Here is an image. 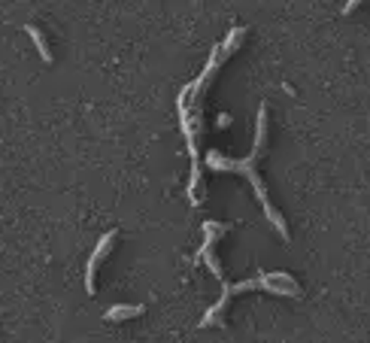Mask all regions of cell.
Masks as SVG:
<instances>
[{
	"label": "cell",
	"instance_id": "cell-1",
	"mask_svg": "<svg viewBox=\"0 0 370 343\" xmlns=\"http://www.w3.org/2000/svg\"><path fill=\"white\" fill-rule=\"evenodd\" d=\"M264 143H267V103H261L258 107V119H255V146H252V155L249 158H225L219 149H209L207 152V164L213 167V170H231V173H243L246 180L252 182L255 189V198H258V204L264 210V216L273 222V228L279 231V237H286L288 240V225L286 219L273 210V204L267 200V186H264L261 173H258V158L264 152Z\"/></svg>",
	"mask_w": 370,
	"mask_h": 343
},
{
	"label": "cell",
	"instance_id": "cell-2",
	"mask_svg": "<svg viewBox=\"0 0 370 343\" xmlns=\"http://www.w3.org/2000/svg\"><path fill=\"white\" fill-rule=\"evenodd\" d=\"M225 231H228V222H204V234H207V237H204V246H200V252H198V258L207 261L209 270H213V277L222 279V283H225V270H222V265H219L213 246H216V240H219V237H222Z\"/></svg>",
	"mask_w": 370,
	"mask_h": 343
},
{
	"label": "cell",
	"instance_id": "cell-3",
	"mask_svg": "<svg viewBox=\"0 0 370 343\" xmlns=\"http://www.w3.org/2000/svg\"><path fill=\"white\" fill-rule=\"evenodd\" d=\"M116 243V231H107L98 240V246H94V252H91V258H88V268H85V289H88V295H94V289H98V283H94V277H98V268H101V261L110 255V246Z\"/></svg>",
	"mask_w": 370,
	"mask_h": 343
},
{
	"label": "cell",
	"instance_id": "cell-4",
	"mask_svg": "<svg viewBox=\"0 0 370 343\" xmlns=\"http://www.w3.org/2000/svg\"><path fill=\"white\" fill-rule=\"evenodd\" d=\"M143 313V304H116L107 310V319L110 322H125V319H134V316Z\"/></svg>",
	"mask_w": 370,
	"mask_h": 343
},
{
	"label": "cell",
	"instance_id": "cell-5",
	"mask_svg": "<svg viewBox=\"0 0 370 343\" xmlns=\"http://www.w3.org/2000/svg\"><path fill=\"white\" fill-rule=\"evenodd\" d=\"M24 31H28V37L34 40V46H37V52L43 55V61H46V64H52V55H49V46H46V40H43V34L34 28V24H24Z\"/></svg>",
	"mask_w": 370,
	"mask_h": 343
}]
</instances>
